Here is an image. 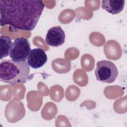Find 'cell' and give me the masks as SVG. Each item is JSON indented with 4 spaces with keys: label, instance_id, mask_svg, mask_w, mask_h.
<instances>
[{
    "label": "cell",
    "instance_id": "ba28073f",
    "mask_svg": "<svg viewBox=\"0 0 127 127\" xmlns=\"http://www.w3.org/2000/svg\"><path fill=\"white\" fill-rule=\"evenodd\" d=\"M12 42L11 38L6 36L0 37V60L6 58L9 54Z\"/></svg>",
    "mask_w": 127,
    "mask_h": 127
},
{
    "label": "cell",
    "instance_id": "3957f363",
    "mask_svg": "<svg viewBox=\"0 0 127 127\" xmlns=\"http://www.w3.org/2000/svg\"><path fill=\"white\" fill-rule=\"evenodd\" d=\"M95 74L98 81L111 83L117 78L118 70L116 65L111 61L102 60L97 63Z\"/></svg>",
    "mask_w": 127,
    "mask_h": 127
},
{
    "label": "cell",
    "instance_id": "6da1fadb",
    "mask_svg": "<svg viewBox=\"0 0 127 127\" xmlns=\"http://www.w3.org/2000/svg\"><path fill=\"white\" fill-rule=\"evenodd\" d=\"M44 7L42 0H0V25H8L14 30L32 31Z\"/></svg>",
    "mask_w": 127,
    "mask_h": 127
},
{
    "label": "cell",
    "instance_id": "5b68a950",
    "mask_svg": "<svg viewBox=\"0 0 127 127\" xmlns=\"http://www.w3.org/2000/svg\"><path fill=\"white\" fill-rule=\"evenodd\" d=\"M65 33L61 26H54L50 28L46 34L45 42L52 47H59L65 41Z\"/></svg>",
    "mask_w": 127,
    "mask_h": 127
},
{
    "label": "cell",
    "instance_id": "52a82bcc",
    "mask_svg": "<svg viewBox=\"0 0 127 127\" xmlns=\"http://www.w3.org/2000/svg\"><path fill=\"white\" fill-rule=\"evenodd\" d=\"M101 2L102 9L112 14H117L123 10L125 1L124 0H103Z\"/></svg>",
    "mask_w": 127,
    "mask_h": 127
},
{
    "label": "cell",
    "instance_id": "7a4b0ae2",
    "mask_svg": "<svg viewBox=\"0 0 127 127\" xmlns=\"http://www.w3.org/2000/svg\"><path fill=\"white\" fill-rule=\"evenodd\" d=\"M30 67L26 62H15L12 60H1L0 63V80L13 85L26 82Z\"/></svg>",
    "mask_w": 127,
    "mask_h": 127
},
{
    "label": "cell",
    "instance_id": "8992f818",
    "mask_svg": "<svg viewBox=\"0 0 127 127\" xmlns=\"http://www.w3.org/2000/svg\"><path fill=\"white\" fill-rule=\"evenodd\" d=\"M47 56L44 50L37 48L31 50L27 59V63L29 66L33 69L42 67L47 62Z\"/></svg>",
    "mask_w": 127,
    "mask_h": 127
},
{
    "label": "cell",
    "instance_id": "277c9868",
    "mask_svg": "<svg viewBox=\"0 0 127 127\" xmlns=\"http://www.w3.org/2000/svg\"><path fill=\"white\" fill-rule=\"evenodd\" d=\"M30 51L29 40L24 37L17 38L12 43L9 56L15 62H26Z\"/></svg>",
    "mask_w": 127,
    "mask_h": 127
}]
</instances>
